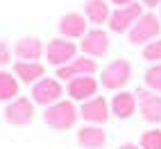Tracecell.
Instances as JSON below:
<instances>
[{
    "mask_svg": "<svg viewBox=\"0 0 161 149\" xmlns=\"http://www.w3.org/2000/svg\"><path fill=\"white\" fill-rule=\"evenodd\" d=\"M80 118V109H75V102L73 100H59L55 104L46 106L43 111V120L50 129L55 131H68L75 126Z\"/></svg>",
    "mask_w": 161,
    "mask_h": 149,
    "instance_id": "obj_1",
    "label": "cell"
},
{
    "mask_svg": "<svg viewBox=\"0 0 161 149\" xmlns=\"http://www.w3.org/2000/svg\"><path fill=\"white\" fill-rule=\"evenodd\" d=\"M161 34V18L152 12L143 14L141 18L134 23V27L127 32V39H130L132 45H147L150 41L159 39Z\"/></svg>",
    "mask_w": 161,
    "mask_h": 149,
    "instance_id": "obj_2",
    "label": "cell"
},
{
    "mask_svg": "<svg viewBox=\"0 0 161 149\" xmlns=\"http://www.w3.org/2000/svg\"><path fill=\"white\" fill-rule=\"evenodd\" d=\"M132 79V66L127 59H114L100 72V84L107 90H123Z\"/></svg>",
    "mask_w": 161,
    "mask_h": 149,
    "instance_id": "obj_3",
    "label": "cell"
},
{
    "mask_svg": "<svg viewBox=\"0 0 161 149\" xmlns=\"http://www.w3.org/2000/svg\"><path fill=\"white\" fill-rule=\"evenodd\" d=\"M141 16H143V5L141 3H130L125 7H116L111 12L107 25H109V29L114 34H127Z\"/></svg>",
    "mask_w": 161,
    "mask_h": 149,
    "instance_id": "obj_4",
    "label": "cell"
},
{
    "mask_svg": "<svg viewBox=\"0 0 161 149\" xmlns=\"http://www.w3.org/2000/svg\"><path fill=\"white\" fill-rule=\"evenodd\" d=\"M64 86L55 77H41L36 84H32V102L39 106H50L61 100Z\"/></svg>",
    "mask_w": 161,
    "mask_h": 149,
    "instance_id": "obj_5",
    "label": "cell"
},
{
    "mask_svg": "<svg viewBox=\"0 0 161 149\" xmlns=\"http://www.w3.org/2000/svg\"><path fill=\"white\" fill-rule=\"evenodd\" d=\"M75 57H77V45L73 43L70 39H52L48 41V45H46V59L50 66H55V68H61V66H66V63H70Z\"/></svg>",
    "mask_w": 161,
    "mask_h": 149,
    "instance_id": "obj_6",
    "label": "cell"
},
{
    "mask_svg": "<svg viewBox=\"0 0 161 149\" xmlns=\"http://www.w3.org/2000/svg\"><path fill=\"white\" fill-rule=\"evenodd\" d=\"M34 113H36L34 102L30 97H20V95L16 100L7 102V106H5V120L14 126H27L34 120Z\"/></svg>",
    "mask_w": 161,
    "mask_h": 149,
    "instance_id": "obj_7",
    "label": "cell"
},
{
    "mask_svg": "<svg viewBox=\"0 0 161 149\" xmlns=\"http://www.w3.org/2000/svg\"><path fill=\"white\" fill-rule=\"evenodd\" d=\"M109 43H111L109 34H107L104 29H100V27H93L80 39V50L86 57L98 59V57H104L107 52H109Z\"/></svg>",
    "mask_w": 161,
    "mask_h": 149,
    "instance_id": "obj_8",
    "label": "cell"
},
{
    "mask_svg": "<svg viewBox=\"0 0 161 149\" xmlns=\"http://www.w3.org/2000/svg\"><path fill=\"white\" fill-rule=\"evenodd\" d=\"M95 72H98V61L86 57V54H82V57H75L66 66L57 68L55 77L59 81H70L73 77H84V74H95Z\"/></svg>",
    "mask_w": 161,
    "mask_h": 149,
    "instance_id": "obj_9",
    "label": "cell"
},
{
    "mask_svg": "<svg viewBox=\"0 0 161 149\" xmlns=\"http://www.w3.org/2000/svg\"><path fill=\"white\" fill-rule=\"evenodd\" d=\"M109 102H107L102 95H95V97L82 102L80 106V118L86 124H104L109 120Z\"/></svg>",
    "mask_w": 161,
    "mask_h": 149,
    "instance_id": "obj_10",
    "label": "cell"
},
{
    "mask_svg": "<svg viewBox=\"0 0 161 149\" xmlns=\"http://www.w3.org/2000/svg\"><path fill=\"white\" fill-rule=\"evenodd\" d=\"M66 93L73 102H86L98 95V79L93 74H84V77H73L66 86Z\"/></svg>",
    "mask_w": 161,
    "mask_h": 149,
    "instance_id": "obj_11",
    "label": "cell"
},
{
    "mask_svg": "<svg viewBox=\"0 0 161 149\" xmlns=\"http://www.w3.org/2000/svg\"><path fill=\"white\" fill-rule=\"evenodd\" d=\"M136 100H138V111H141L143 120L150 124H159L161 122V95H157L154 90H138Z\"/></svg>",
    "mask_w": 161,
    "mask_h": 149,
    "instance_id": "obj_12",
    "label": "cell"
},
{
    "mask_svg": "<svg viewBox=\"0 0 161 149\" xmlns=\"http://www.w3.org/2000/svg\"><path fill=\"white\" fill-rule=\"evenodd\" d=\"M89 32V20L80 12H68L66 16H61L59 20V34L64 39H82Z\"/></svg>",
    "mask_w": 161,
    "mask_h": 149,
    "instance_id": "obj_13",
    "label": "cell"
},
{
    "mask_svg": "<svg viewBox=\"0 0 161 149\" xmlns=\"http://www.w3.org/2000/svg\"><path fill=\"white\" fill-rule=\"evenodd\" d=\"M138 109V100H136V93L130 90H118L114 97H111V113L116 115L118 120H127L132 118Z\"/></svg>",
    "mask_w": 161,
    "mask_h": 149,
    "instance_id": "obj_14",
    "label": "cell"
},
{
    "mask_svg": "<svg viewBox=\"0 0 161 149\" xmlns=\"http://www.w3.org/2000/svg\"><path fill=\"white\" fill-rule=\"evenodd\" d=\"M14 54L20 61H39L46 54V45L36 36H25V39H18L14 43Z\"/></svg>",
    "mask_w": 161,
    "mask_h": 149,
    "instance_id": "obj_15",
    "label": "cell"
},
{
    "mask_svg": "<svg viewBox=\"0 0 161 149\" xmlns=\"http://www.w3.org/2000/svg\"><path fill=\"white\" fill-rule=\"evenodd\" d=\"M77 142L82 149H102L107 145V133L100 124H86L77 131Z\"/></svg>",
    "mask_w": 161,
    "mask_h": 149,
    "instance_id": "obj_16",
    "label": "cell"
},
{
    "mask_svg": "<svg viewBox=\"0 0 161 149\" xmlns=\"http://www.w3.org/2000/svg\"><path fill=\"white\" fill-rule=\"evenodd\" d=\"M14 74L23 84H36L41 77H46V66L39 61H16L14 63Z\"/></svg>",
    "mask_w": 161,
    "mask_h": 149,
    "instance_id": "obj_17",
    "label": "cell"
},
{
    "mask_svg": "<svg viewBox=\"0 0 161 149\" xmlns=\"http://www.w3.org/2000/svg\"><path fill=\"white\" fill-rule=\"evenodd\" d=\"M84 16H86V20L93 23L95 27L109 23V16H111L109 3H107V0H86V5H84Z\"/></svg>",
    "mask_w": 161,
    "mask_h": 149,
    "instance_id": "obj_18",
    "label": "cell"
},
{
    "mask_svg": "<svg viewBox=\"0 0 161 149\" xmlns=\"http://www.w3.org/2000/svg\"><path fill=\"white\" fill-rule=\"evenodd\" d=\"M18 90H20V84L16 79V74L7 72V70H0V102H12L18 97Z\"/></svg>",
    "mask_w": 161,
    "mask_h": 149,
    "instance_id": "obj_19",
    "label": "cell"
},
{
    "mask_svg": "<svg viewBox=\"0 0 161 149\" xmlns=\"http://www.w3.org/2000/svg\"><path fill=\"white\" fill-rule=\"evenodd\" d=\"M143 79H145V86L147 90H154V93H161V63H152L145 74H143Z\"/></svg>",
    "mask_w": 161,
    "mask_h": 149,
    "instance_id": "obj_20",
    "label": "cell"
},
{
    "mask_svg": "<svg viewBox=\"0 0 161 149\" xmlns=\"http://www.w3.org/2000/svg\"><path fill=\"white\" fill-rule=\"evenodd\" d=\"M141 149H161V129H150L143 131L141 140H138Z\"/></svg>",
    "mask_w": 161,
    "mask_h": 149,
    "instance_id": "obj_21",
    "label": "cell"
},
{
    "mask_svg": "<svg viewBox=\"0 0 161 149\" xmlns=\"http://www.w3.org/2000/svg\"><path fill=\"white\" fill-rule=\"evenodd\" d=\"M143 59L150 63H161V39H154L143 45Z\"/></svg>",
    "mask_w": 161,
    "mask_h": 149,
    "instance_id": "obj_22",
    "label": "cell"
},
{
    "mask_svg": "<svg viewBox=\"0 0 161 149\" xmlns=\"http://www.w3.org/2000/svg\"><path fill=\"white\" fill-rule=\"evenodd\" d=\"M14 57V48H9L7 41H0V66H9Z\"/></svg>",
    "mask_w": 161,
    "mask_h": 149,
    "instance_id": "obj_23",
    "label": "cell"
},
{
    "mask_svg": "<svg viewBox=\"0 0 161 149\" xmlns=\"http://www.w3.org/2000/svg\"><path fill=\"white\" fill-rule=\"evenodd\" d=\"M143 7H147V9H152V7H161V0H138Z\"/></svg>",
    "mask_w": 161,
    "mask_h": 149,
    "instance_id": "obj_24",
    "label": "cell"
},
{
    "mask_svg": "<svg viewBox=\"0 0 161 149\" xmlns=\"http://www.w3.org/2000/svg\"><path fill=\"white\" fill-rule=\"evenodd\" d=\"M111 5H116V7H125V5H130V3H134V0H109Z\"/></svg>",
    "mask_w": 161,
    "mask_h": 149,
    "instance_id": "obj_25",
    "label": "cell"
},
{
    "mask_svg": "<svg viewBox=\"0 0 161 149\" xmlns=\"http://www.w3.org/2000/svg\"><path fill=\"white\" fill-rule=\"evenodd\" d=\"M118 149H141V147H138V145H134V142H123Z\"/></svg>",
    "mask_w": 161,
    "mask_h": 149,
    "instance_id": "obj_26",
    "label": "cell"
},
{
    "mask_svg": "<svg viewBox=\"0 0 161 149\" xmlns=\"http://www.w3.org/2000/svg\"><path fill=\"white\" fill-rule=\"evenodd\" d=\"M159 18H161V14H159Z\"/></svg>",
    "mask_w": 161,
    "mask_h": 149,
    "instance_id": "obj_27",
    "label": "cell"
}]
</instances>
